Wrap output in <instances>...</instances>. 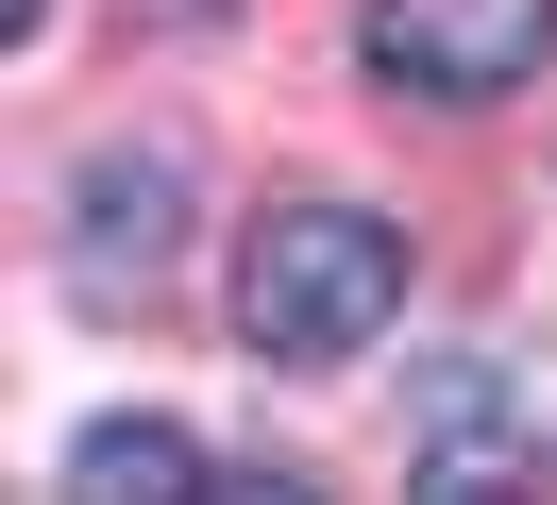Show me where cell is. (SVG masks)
<instances>
[{"label": "cell", "instance_id": "1", "mask_svg": "<svg viewBox=\"0 0 557 505\" xmlns=\"http://www.w3.org/2000/svg\"><path fill=\"white\" fill-rule=\"evenodd\" d=\"M388 303H406V236H388L372 202H287V219H253V253H237V337L271 370L372 354Z\"/></svg>", "mask_w": 557, "mask_h": 505}, {"label": "cell", "instance_id": "2", "mask_svg": "<svg viewBox=\"0 0 557 505\" xmlns=\"http://www.w3.org/2000/svg\"><path fill=\"white\" fill-rule=\"evenodd\" d=\"M355 51H372V85H406V101H507V85H541L557 0H372Z\"/></svg>", "mask_w": 557, "mask_h": 505}, {"label": "cell", "instance_id": "3", "mask_svg": "<svg viewBox=\"0 0 557 505\" xmlns=\"http://www.w3.org/2000/svg\"><path fill=\"white\" fill-rule=\"evenodd\" d=\"M406 489H440V505H490V489H557V455H541V421H507L490 388H456V421L422 438V471Z\"/></svg>", "mask_w": 557, "mask_h": 505}, {"label": "cell", "instance_id": "4", "mask_svg": "<svg viewBox=\"0 0 557 505\" xmlns=\"http://www.w3.org/2000/svg\"><path fill=\"white\" fill-rule=\"evenodd\" d=\"M69 489L170 505V489H203V438H186V421H85V438H69Z\"/></svg>", "mask_w": 557, "mask_h": 505}, {"label": "cell", "instance_id": "5", "mask_svg": "<svg viewBox=\"0 0 557 505\" xmlns=\"http://www.w3.org/2000/svg\"><path fill=\"white\" fill-rule=\"evenodd\" d=\"M119 236L170 253V152H152V168H85V269H119Z\"/></svg>", "mask_w": 557, "mask_h": 505}]
</instances>
